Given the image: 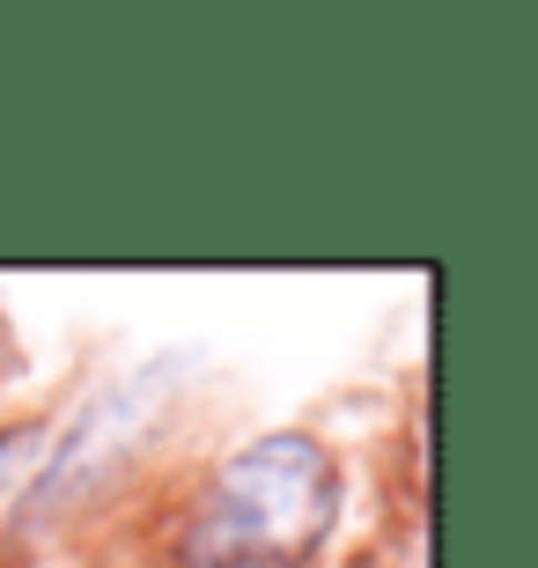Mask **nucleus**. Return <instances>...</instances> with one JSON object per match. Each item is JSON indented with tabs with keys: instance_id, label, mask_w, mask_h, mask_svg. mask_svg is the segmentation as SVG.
Returning <instances> with one entry per match:
<instances>
[{
	"instance_id": "f03ea898",
	"label": "nucleus",
	"mask_w": 538,
	"mask_h": 568,
	"mask_svg": "<svg viewBox=\"0 0 538 568\" xmlns=\"http://www.w3.org/2000/svg\"><path fill=\"white\" fill-rule=\"evenodd\" d=\"M38 436H44L38 422H22V428H8V436H0V473H8V465H16L22 450H38Z\"/></svg>"
},
{
	"instance_id": "f257e3e1",
	"label": "nucleus",
	"mask_w": 538,
	"mask_h": 568,
	"mask_svg": "<svg viewBox=\"0 0 538 568\" xmlns=\"http://www.w3.org/2000/svg\"><path fill=\"white\" fill-rule=\"evenodd\" d=\"M339 525V465L311 428L244 443L177 531L185 568H303Z\"/></svg>"
}]
</instances>
